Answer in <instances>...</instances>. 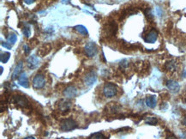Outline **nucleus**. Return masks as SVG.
Wrapping results in <instances>:
<instances>
[{
  "label": "nucleus",
  "mask_w": 186,
  "mask_h": 139,
  "mask_svg": "<svg viewBox=\"0 0 186 139\" xmlns=\"http://www.w3.org/2000/svg\"><path fill=\"white\" fill-rule=\"evenodd\" d=\"M77 128V122L72 119H65L60 123V129L63 131H70Z\"/></svg>",
  "instance_id": "nucleus-1"
},
{
  "label": "nucleus",
  "mask_w": 186,
  "mask_h": 139,
  "mask_svg": "<svg viewBox=\"0 0 186 139\" xmlns=\"http://www.w3.org/2000/svg\"><path fill=\"white\" fill-rule=\"evenodd\" d=\"M118 93V89L117 87L113 84V83H106L103 88V94L107 98H111L113 97Z\"/></svg>",
  "instance_id": "nucleus-2"
},
{
  "label": "nucleus",
  "mask_w": 186,
  "mask_h": 139,
  "mask_svg": "<svg viewBox=\"0 0 186 139\" xmlns=\"http://www.w3.org/2000/svg\"><path fill=\"white\" fill-rule=\"evenodd\" d=\"M33 87L36 90H41L42 88H44L45 84V76L42 74H37L36 76L34 77L33 79Z\"/></svg>",
  "instance_id": "nucleus-3"
},
{
  "label": "nucleus",
  "mask_w": 186,
  "mask_h": 139,
  "mask_svg": "<svg viewBox=\"0 0 186 139\" xmlns=\"http://www.w3.org/2000/svg\"><path fill=\"white\" fill-rule=\"evenodd\" d=\"M84 52H85V53H86L88 57L93 58L97 54L98 49H97V46L94 42H88L84 46Z\"/></svg>",
  "instance_id": "nucleus-4"
},
{
  "label": "nucleus",
  "mask_w": 186,
  "mask_h": 139,
  "mask_svg": "<svg viewBox=\"0 0 186 139\" xmlns=\"http://www.w3.org/2000/svg\"><path fill=\"white\" fill-rule=\"evenodd\" d=\"M97 81V76H96V74L94 71H90L88 72L87 74L85 77H84V82L87 86H93Z\"/></svg>",
  "instance_id": "nucleus-5"
},
{
  "label": "nucleus",
  "mask_w": 186,
  "mask_h": 139,
  "mask_svg": "<svg viewBox=\"0 0 186 139\" xmlns=\"http://www.w3.org/2000/svg\"><path fill=\"white\" fill-rule=\"evenodd\" d=\"M39 63H40V59H39V58H38L37 56H35V55H32V56H30L29 58H27V68L30 69V70H34V69L38 67Z\"/></svg>",
  "instance_id": "nucleus-6"
},
{
  "label": "nucleus",
  "mask_w": 186,
  "mask_h": 139,
  "mask_svg": "<svg viewBox=\"0 0 186 139\" xmlns=\"http://www.w3.org/2000/svg\"><path fill=\"white\" fill-rule=\"evenodd\" d=\"M63 94H64V97H66V98H74V97L77 96V88L74 87V86H68V87L64 90Z\"/></svg>",
  "instance_id": "nucleus-7"
},
{
  "label": "nucleus",
  "mask_w": 186,
  "mask_h": 139,
  "mask_svg": "<svg viewBox=\"0 0 186 139\" xmlns=\"http://www.w3.org/2000/svg\"><path fill=\"white\" fill-rule=\"evenodd\" d=\"M14 102L19 105L20 107H23V108H27V107H28V104H29L27 99L25 96H23V95L14 96Z\"/></svg>",
  "instance_id": "nucleus-8"
},
{
  "label": "nucleus",
  "mask_w": 186,
  "mask_h": 139,
  "mask_svg": "<svg viewBox=\"0 0 186 139\" xmlns=\"http://www.w3.org/2000/svg\"><path fill=\"white\" fill-rule=\"evenodd\" d=\"M157 38H158V33H157V31L154 30V29H152L144 37V41L147 43H154L156 41V40H157Z\"/></svg>",
  "instance_id": "nucleus-9"
},
{
  "label": "nucleus",
  "mask_w": 186,
  "mask_h": 139,
  "mask_svg": "<svg viewBox=\"0 0 186 139\" xmlns=\"http://www.w3.org/2000/svg\"><path fill=\"white\" fill-rule=\"evenodd\" d=\"M117 24L114 23L113 21H111V22H108L107 24L106 25V27H105V30L106 31V34L108 35H114L117 32Z\"/></svg>",
  "instance_id": "nucleus-10"
},
{
  "label": "nucleus",
  "mask_w": 186,
  "mask_h": 139,
  "mask_svg": "<svg viewBox=\"0 0 186 139\" xmlns=\"http://www.w3.org/2000/svg\"><path fill=\"white\" fill-rule=\"evenodd\" d=\"M166 87L168 90L173 93H177L178 92V90H180V86L178 84V82L173 81V80H168L166 82Z\"/></svg>",
  "instance_id": "nucleus-11"
},
{
  "label": "nucleus",
  "mask_w": 186,
  "mask_h": 139,
  "mask_svg": "<svg viewBox=\"0 0 186 139\" xmlns=\"http://www.w3.org/2000/svg\"><path fill=\"white\" fill-rule=\"evenodd\" d=\"M18 83L21 86H23V88L27 89L29 87V82H28V79H27V74L25 72H23L18 77Z\"/></svg>",
  "instance_id": "nucleus-12"
},
{
  "label": "nucleus",
  "mask_w": 186,
  "mask_h": 139,
  "mask_svg": "<svg viewBox=\"0 0 186 139\" xmlns=\"http://www.w3.org/2000/svg\"><path fill=\"white\" fill-rule=\"evenodd\" d=\"M51 50H52V46H51L50 44H45L38 50V55L40 57H44L50 53Z\"/></svg>",
  "instance_id": "nucleus-13"
},
{
  "label": "nucleus",
  "mask_w": 186,
  "mask_h": 139,
  "mask_svg": "<svg viewBox=\"0 0 186 139\" xmlns=\"http://www.w3.org/2000/svg\"><path fill=\"white\" fill-rule=\"evenodd\" d=\"M23 64L22 61H20V62L16 64V66L15 70H14L13 74H12V79H13V80L18 78L19 76H20V73L22 72V70H23Z\"/></svg>",
  "instance_id": "nucleus-14"
},
{
  "label": "nucleus",
  "mask_w": 186,
  "mask_h": 139,
  "mask_svg": "<svg viewBox=\"0 0 186 139\" xmlns=\"http://www.w3.org/2000/svg\"><path fill=\"white\" fill-rule=\"evenodd\" d=\"M146 104L150 108H154L156 107V98L154 95H149L146 98Z\"/></svg>",
  "instance_id": "nucleus-15"
},
{
  "label": "nucleus",
  "mask_w": 186,
  "mask_h": 139,
  "mask_svg": "<svg viewBox=\"0 0 186 139\" xmlns=\"http://www.w3.org/2000/svg\"><path fill=\"white\" fill-rule=\"evenodd\" d=\"M71 106V101H67V100H63L60 101L59 103V108L61 111H66V110H69Z\"/></svg>",
  "instance_id": "nucleus-16"
},
{
  "label": "nucleus",
  "mask_w": 186,
  "mask_h": 139,
  "mask_svg": "<svg viewBox=\"0 0 186 139\" xmlns=\"http://www.w3.org/2000/svg\"><path fill=\"white\" fill-rule=\"evenodd\" d=\"M74 28H75V30H77L78 33H80L82 35L87 36L88 35V32L87 30V28L84 26H82V25H77Z\"/></svg>",
  "instance_id": "nucleus-17"
},
{
  "label": "nucleus",
  "mask_w": 186,
  "mask_h": 139,
  "mask_svg": "<svg viewBox=\"0 0 186 139\" xmlns=\"http://www.w3.org/2000/svg\"><path fill=\"white\" fill-rule=\"evenodd\" d=\"M158 123V120L155 117H148L145 119V124L150 126H155Z\"/></svg>",
  "instance_id": "nucleus-18"
},
{
  "label": "nucleus",
  "mask_w": 186,
  "mask_h": 139,
  "mask_svg": "<svg viewBox=\"0 0 186 139\" xmlns=\"http://www.w3.org/2000/svg\"><path fill=\"white\" fill-rule=\"evenodd\" d=\"M16 40H17V36H16V35H15V34H10L7 37V42L11 46H13L16 42Z\"/></svg>",
  "instance_id": "nucleus-19"
},
{
  "label": "nucleus",
  "mask_w": 186,
  "mask_h": 139,
  "mask_svg": "<svg viewBox=\"0 0 186 139\" xmlns=\"http://www.w3.org/2000/svg\"><path fill=\"white\" fill-rule=\"evenodd\" d=\"M9 58H10V53H2L1 56H0V60L2 63H7L9 61Z\"/></svg>",
  "instance_id": "nucleus-20"
},
{
  "label": "nucleus",
  "mask_w": 186,
  "mask_h": 139,
  "mask_svg": "<svg viewBox=\"0 0 186 139\" xmlns=\"http://www.w3.org/2000/svg\"><path fill=\"white\" fill-rule=\"evenodd\" d=\"M88 139H107V138H106L102 133H100V132H96V133H94V134L91 135Z\"/></svg>",
  "instance_id": "nucleus-21"
},
{
  "label": "nucleus",
  "mask_w": 186,
  "mask_h": 139,
  "mask_svg": "<svg viewBox=\"0 0 186 139\" xmlns=\"http://www.w3.org/2000/svg\"><path fill=\"white\" fill-rule=\"evenodd\" d=\"M165 68H166V70H167V71H174L175 68H176L175 63L173 62V61H169V62H167V63L165 64Z\"/></svg>",
  "instance_id": "nucleus-22"
},
{
  "label": "nucleus",
  "mask_w": 186,
  "mask_h": 139,
  "mask_svg": "<svg viewBox=\"0 0 186 139\" xmlns=\"http://www.w3.org/2000/svg\"><path fill=\"white\" fill-rule=\"evenodd\" d=\"M144 13H145V16L148 20L153 18V15H152V12H151V9H150V8H148V9H146L145 11H144Z\"/></svg>",
  "instance_id": "nucleus-23"
},
{
  "label": "nucleus",
  "mask_w": 186,
  "mask_h": 139,
  "mask_svg": "<svg viewBox=\"0 0 186 139\" xmlns=\"http://www.w3.org/2000/svg\"><path fill=\"white\" fill-rule=\"evenodd\" d=\"M23 35L26 37H29V35H30V29L27 27H23Z\"/></svg>",
  "instance_id": "nucleus-24"
},
{
  "label": "nucleus",
  "mask_w": 186,
  "mask_h": 139,
  "mask_svg": "<svg viewBox=\"0 0 186 139\" xmlns=\"http://www.w3.org/2000/svg\"><path fill=\"white\" fill-rule=\"evenodd\" d=\"M1 45H2V46H4L5 48H7V49H11V47H12V46L10 45V44H9L8 42H2Z\"/></svg>",
  "instance_id": "nucleus-25"
},
{
  "label": "nucleus",
  "mask_w": 186,
  "mask_h": 139,
  "mask_svg": "<svg viewBox=\"0 0 186 139\" xmlns=\"http://www.w3.org/2000/svg\"><path fill=\"white\" fill-rule=\"evenodd\" d=\"M128 64H129V63H128L127 60H123L122 62H120V66L123 68H126L128 66Z\"/></svg>",
  "instance_id": "nucleus-26"
},
{
  "label": "nucleus",
  "mask_w": 186,
  "mask_h": 139,
  "mask_svg": "<svg viewBox=\"0 0 186 139\" xmlns=\"http://www.w3.org/2000/svg\"><path fill=\"white\" fill-rule=\"evenodd\" d=\"M23 50H24V52H25V53L26 54H28L29 53H30V47H28V46L27 45H24L23 46Z\"/></svg>",
  "instance_id": "nucleus-27"
},
{
  "label": "nucleus",
  "mask_w": 186,
  "mask_h": 139,
  "mask_svg": "<svg viewBox=\"0 0 186 139\" xmlns=\"http://www.w3.org/2000/svg\"><path fill=\"white\" fill-rule=\"evenodd\" d=\"M156 12H157V15H158L159 16H161V15H162V10L159 9V7L156 8Z\"/></svg>",
  "instance_id": "nucleus-28"
},
{
  "label": "nucleus",
  "mask_w": 186,
  "mask_h": 139,
  "mask_svg": "<svg viewBox=\"0 0 186 139\" xmlns=\"http://www.w3.org/2000/svg\"><path fill=\"white\" fill-rule=\"evenodd\" d=\"M27 5H31V4H33L35 0H23Z\"/></svg>",
  "instance_id": "nucleus-29"
},
{
  "label": "nucleus",
  "mask_w": 186,
  "mask_h": 139,
  "mask_svg": "<svg viewBox=\"0 0 186 139\" xmlns=\"http://www.w3.org/2000/svg\"><path fill=\"white\" fill-rule=\"evenodd\" d=\"M182 123H183V125H184V126H186V114L184 116V118H183V120H182Z\"/></svg>",
  "instance_id": "nucleus-30"
},
{
  "label": "nucleus",
  "mask_w": 186,
  "mask_h": 139,
  "mask_svg": "<svg viewBox=\"0 0 186 139\" xmlns=\"http://www.w3.org/2000/svg\"><path fill=\"white\" fill-rule=\"evenodd\" d=\"M166 139H177V137H173V136H172V137H168Z\"/></svg>",
  "instance_id": "nucleus-31"
},
{
  "label": "nucleus",
  "mask_w": 186,
  "mask_h": 139,
  "mask_svg": "<svg viewBox=\"0 0 186 139\" xmlns=\"http://www.w3.org/2000/svg\"><path fill=\"white\" fill-rule=\"evenodd\" d=\"M0 70H1V71H0V74L2 75V73H3V71H4V68L1 66V67H0Z\"/></svg>",
  "instance_id": "nucleus-32"
},
{
  "label": "nucleus",
  "mask_w": 186,
  "mask_h": 139,
  "mask_svg": "<svg viewBox=\"0 0 186 139\" xmlns=\"http://www.w3.org/2000/svg\"><path fill=\"white\" fill-rule=\"evenodd\" d=\"M25 139H35L34 137H26Z\"/></svg>",
  "instance_id": "nucleus-33"
},
{
  "label": "nucleus",
  "mask_w": 186,
  "mask_h": 139,
  "mask_svg": "<svg viewBox=\"0 0 186 139\" xmlns=\"http://www.w3.org/2000/svg\"><path fill=\"white\" fill-rule=\"evenodd\" d=\"M183 76H186V70H184V74H183Z\"/></svg>",
  "instance_id": "nucleus-34"
},
{
  "label": "nucleus",
  "mask_w": 186,
  "mask_h": 139,
  "mask_svg": "<svg viewBox=\"0 0 186 139\" xmlns=\"http://www.w3.org/2000/svg\"><path fill=\"white\" fill-rule=\"evenodd\" d=\"M65 139H70V138H65Z\"/></svg>",
  "instance_id": "nucleus-35"
}]
</instances>
